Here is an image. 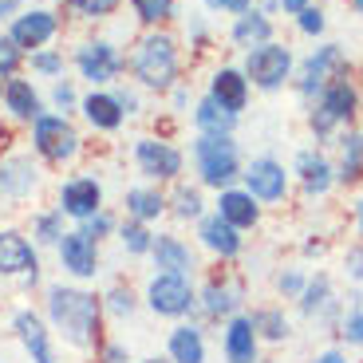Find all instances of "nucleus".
I'll return each mask as SVG.
<instances>
[{"instance_id": "nucleus-46", "label": "nucleus", "mask_w": 363, "mask_h": 363, "mask_svg": "<svg viewBox=\"0 0 363 363\" xmlns=\"http://www.w3.org/2000/svg\"><path fill=\"white\" fill-rule=\"evenodd\" d=\"M300 32H308V36H320V32H324V12L308 4V9L300 12Z\"/></svg>"}, {"instance_id": "nucleus-55", "label": "nucleus", "mask_w": 363, "mask_h": 363, "mask_svg": "<svg viewBox=\"0 0 363 363\" xmlns=\"http://www.w3.org/2000/svg\"><path fill=\"white\" fill-rule=\"evenodd\" d=\"M138 363H170V359H158V355H150V359H138Z\"/></svg>"}, {"instance_id": "nucleus-37", "label": "nucleus", "mask_w": 363, "mask_h": 363, "mask_svg": "<svg viewBox=\"0 0 363 363\" xmlns=\"http://www.w3.org/2000/svg\"><path fill=\"white\" fill-rule=\"evenodd\" d=\"M174 218L178 221H198L201 218V194L194 186H178L174 194Z\"/></svg>"}, {"instance_id": "nucleus-19", "label": "nucleus", "mask_w": 363, "mask_h": 363, "mask_svg": "<svg viewBox=\"0 0 363 363\" xmlns=\"http://www.w3.org/2000/svg\"><path fill=\"white\" fill-rule=\"evenodd\" d=\"M150 257H155L158 272H178V277H190L194 272V253L190 245L174 233H158L155 245H150Z\"/></svg>"}, {"instance_id": "nucleus-12", "label": "nucleus", "mask_w": 363, "mask_h": 363, "mask_svg": "<svg viewBox=\"0 0 363 363\" xmlns=\"http://www.w3.org/2000/svg\"><path fill=\"white\" fill-rule=\"evenodd\" d=\"M245 190L257 201H281L289 194V174L277 158H253L245 170Z\"/></svg>"}, {"instance_id": "nucleus-50", "label": "nucleus", "mask_w": 363, "mask_h": 363, "mask_svg": "<svg viewBox=\"0 0 363 363\" xmlns=\"http://www.w3.org/2000/svg\"><path fill=\"white\" fill-rule=\"evenodd\" d=\"M115 99H118V107H123V115H135V111H138V95H135V91H118Z\"/></svg>"}, {"instance_id": "nucleus-43", "label": "nucleus", "mask_w": 363, "mask_h": 363, "mask_svg": "<svg viewBox=\"0 0 363 363\" xmlns=\"http://www.w3.org/2000/svg\"><path fill=\"white\" fill-rule=\"evenodd\" d=\"M118 0H72V9L83 12V16H107V12H115Z\"/></svg>"}, {"instance_id": "nucleus-16", "label": "nucleus", "mask_w": 363, "mask_h": 363, "mask_svg": "<svg viewBox=\"0 0 363 363\" xmlns=\"http://www.w3.org/2000/svg\"><path fill=\"white\" fill-rule=\"evenodd\" d=\"M55 36V16L48 9H32V12H20L16 20H12V32H9V40L24 52V48H44L48 40Z\"/></svg>"}, {"instance_id": "nucleus-14", "label": "nucleus", "mask_w": 363, "mask_h": 363, "mask_svg": "<svg viewBox=\"0 0 363 363\" xmlns=\"http://www.w3.org/2000/svg\"><path fill=\"white\" fill-rule=\"evenodd\" d=\"M75 64H79L83 79L107 83V79H115V75L123 72V55H118L107 40H95V44H83L79 52H75Z\"/></svg>"}, {"instance_id": "nucleus-20", "label": "nucleus", "mask_w": 363, "mask_h": 363, "mask_svg": "<svg viewBox=\"0 0 363 363\" xmlns=\"http://www.w3.org/2000/svg\"><path fill=\"white\" fill-rule=\"evenodd\" d=\"M209 99L218 103V107H225L229 115L245 111V103H249V79H245V72H237V67H221V72L213 75Z\"/></svg>"}, {"instance_id": "nucleus-10", "label": "nucleus", "mask_w": 363, "mask_h": 363, "mask_svg": "<svg viewBox=\"0 0 363 363\" xmlns=\"http://www.w3.org/2000/svg\"><path fill=\"white\" fill-rule=\"evenodd\" d=\"M55 253H60V264H64V272H72V277H79V281L99 277V245H95L91 237H83L79 229H72V233L60 237Z\"/></svg>"}, {"instance_id": "nucleus-51", "label": "nucleus", "mask_w": 363, "mask_h": 363, "mask_svg": "<svg viewBox=\"0 0 363 363\" xmlns=\"http://www.w3.org/2000/svg\"><path fill=\"white\" fill-rule=\"evenodd\" d=\"M281 9H284V12H292V16H300V12L308 9V0H281Z\"/></svg>"}, {"instance_id": "nucleus-21", "label": "nucleus", "mask_w": 363, "mask_h": 363, "mask_svg": "<svg viewBox=\"0 0 363 363\" xmlns=\"http://www.w3.org/2000/svg\"><path fill=\"white\" fill-rule=\"evenodd\" d=\"M218 213L229 221L233 229H253L261 221V206L249 190H221L218 198Z\"/></svg>"}, {"instance_id": "nucleus-27", "label": "nucleus", "mask_w": 363, "mask_h": 363, "mask_svg": "<svg viewBox=\"0 0 363 363\" xmlns=\"http://www.w3.org/2000/svg\"><path fill=\"white\" fill-rule=\"evenodd\" d=\"M127 213L135 221H143V225H150V221H158L166 213V198L158 190L135 186V190H127Z\"/></svg>"}, {"instance_id": "nucleus-22", "label": "nucleus", "mask_w": 363, "mask_h": 363, "mask_svg": "<svg viewBox=\"0 0 363 363\" xmlns=\"http://www.w3.org/2000/svg\"><path fill=\"white\" fill-rule=\"evenodd\" d=\"M166 352H170V363H206V336L201 328L194 324H178L166 340Z\"/></svg>"}, {"instance_id": "nucleus-3", "label": "nucleus", "mask_w": 363, "mask_h": 363, "mask_svg": "<svg viewBox=\"0 0 363 363\" xmlns=\"http://www.w3.org/2000/svg\"><path fill=\"white\" fill-rule=\"evenodd\" d=\"M194 162L206 186L213 190H229V182L241 170V158H237V143L229 135H198L194 143Z\"/></svg>"}, {"instance_id": "nucleus-4", "label": "nucleus", "mask_w": 363, "mask_h": 363, "mask_svg": "<svg viewBox=\"0 0 363 363\" xmlns=\"http://www.w3.org/2000/svg\"><path fill=\"white\" fill-rule=\"evenodd\" d=\"M194 304H198V292H194L190 277H178V272H155L150 284H146V308L155 316L166 320H182L190 316Z\"/></svg>"}, {"instance_id": "nucleus-36", "label": "nucleus", "mask_w": 363, "mask_h": 363, "mask_svg": "<svg viewBox=\"0 0 363 363\" xmlns=\"http://www.w3.org/2000/svg\"><path fill=\"white\" fill-rule=\"evenodd\" d=\"M363 178V135H352L344 143V166H340V182H359Z\"/></svg>"}, {"instance_id": "nucleus-35", "label": "nucleus", "mask_w": 363, "mask_h": 363, "mask_svg": "<svg viewBox=\"0 0 363 363\" xmlns=\"http://www.w3.org/2000/svg\"><path fill=\"white\" fill-rule=\"evenodd\" d=\"M340 336H344L352 347H363V292L352 296V304H347L344 324H340Z\"/></svg>"}, {"instance_id": "nucleus-25", "label": "nucleus", "mask_w": 363, "mask_h": 363, "mask_svg": "<svg viewBox=\"0 0 363 363\" xmlns=\"http://www.w3.org/2000/svg\"><path fill=\"white\" fill-rule=\"evenodd\" d=\"M4 107L12 111V118H24V123H36L44 111H40V95L32 91V83L24 79H9L4 83Z\"/></svg>"}, {"instance_id": "nucleus-8", "label": "nucleus", "mask_w": 363, "mask_h": 363, "mask_svg": "<svg viewBox=\"0 0 363 363\" xmlns=\"http://www.w3.org/2000/svg\"><path fill=\"white\" fill-rule=\"evenodd\" d=\"M0 277H16L24 284H36L40 277L36 245L16 229H0Z\"/></svg>"}, {"instance_id": "nucleus-24", "label": "nucleus", "mask_w": 363, "mask_h": 363, "mask_svg": "<svg viewBox=\"0 0 363 363\" xmlns=\"http://www.w3.org/2000/svg\"><path fill=\"white\" fill-rule=\"evenodd\" d=\"M83 115H87L91 127H99V130H118L123 118H127L115 95H103V91H91L87 99H83Z\"/></svg>"}, {"instance_id": "nucleus-49", "label": "nucleus", "mask_w": 363, "mask_h": 363, "mask_svg": "<svg viewBox=\"0 0 363 363\" xmlns=\"http://www.w3.org/2000/svg\"><path fill=\"white\" fill-rule=\"evenodd\" d=\"M99 363H130V355H127V347H123V344H107V347H103V355H99Z\"/></svg>"}, {"instance_id": "nucleus-13", "label": "nucleus", "mask_w": 363, "mask_h": 363, "mask_svg": "<svg viewBox=\"0 0 363 363\" xmlns=\"http://www.w3.org/2000/svg\"><path fill=\"white\" fill-rule=\"evenodd\" d=\"M12 332H16V340L24 344V352H28L32 363H60L55 352H52V332H48V324L32 308H24V312L12 316Z\"/></svg>"}, {"instance_id": "nucleus-47", "label": "nucleus", "mask_w": 363, "mask_h": 363, "mask_svg": "<svg viewBox=\"0 0 363 363\" xmlns=\"http://www.w3.org/2000/svg\"><path fill=\"white\" fill-rule=\"evenodd\" d=\"M209 9H218V12H237V16H245L249 12V0H206Z\"/></svg>"}, {"instance_id": "nucleus-11", "label": "nucleus", "mask_w": 363, "mask_h": 363, "mask_svg": "<svg viewBox=\"0 0 363 363\" xmlns=\"http://www.w3.org/2000/svg\"><path fill=\"white\" fill-rule=\"evenodd\" d=\"M103 209V186L95 178H72L60 186V213L75 221H87Z\"/></svg>"}, {"instance_id": "nucleus-26", "label": "nucleus", "mask_w": 363, "mask_h": 363, "mask_svg": "<svg viewBox=\"0 0 363 363\" xmlns=\"http://www.w3.org/2000/svg\"><path fill=\"white\" fill-rule=\"evenodd\" d=\"M296 174H300V182H304L308 194H328V186H332V166H328V158L316 155V150H304V155L296 158Z\"/></svg>"}, {"instance_id": "nucleus-56", "label": "nucleus", "mask_w": 363, "mask_h": 363, "mask_svg": "<svg viewBox=\"0 0 363 363\" xmlns=\"http://www.w3.org/2000/svg\"><path fill=\"white\" fill-rule=\"evenodd\" d=\"M352 4H355V9H359V12H363V0H352Z\"/></svg>"}, {"instance_id": "nucleus-41", "label": "nucleus", "mask_w": 363, "mask_h": 363, "mask_svg": "<svg viewBox=\"0 0 363 363\" xmlns=\"http://www.w3.org/2000/svg\"><path fill=\"white\" fill-rule=\"evenodd\" d=\"M16 67H20V48L9 36H0V79L16 75Z\"/></svg>"}, {"instance_id": "nucleus-5", "label": "nucleus", "mask_w": 363, "mask_h": 363, "mask_svg": "<svg viewBox=\"0 0 363 363\" xmlns=\"http://www.w3.org/2000/svg\"><path fill=\"white\" fill-rule=\"evenodd\" d=\"M355 103H359V95H355V87L344 79V75H340V79H332V83H324L320 103H316V115H312V130L324 138V135H332L340 123H352Z\"/></svg>"}, {"instance_id": "nucleus-38", "label": "nucleus", "mask_w": 363, "mask_h": 363, "mask_svg": "<svg viewBox=\"0 0 363 363\" xmlns=\"http://www.w3.org/2000/svg\"><path fill=\"white\" fill-rule=\"evenodd\" d=\"M135 12L146 24H162L174 16V0H135Z\"/></svg>"}, {"instance_id": "nucleus-9", "label": "nucleus", "mask_w": 363, "mask_h": 363, "mask_svg": "<svg viewBox=\"0 0 363 363\" xmlns=\"http://www.w3.org/2000/svg\"><path fill=\"white\" fill-rule=\"evenodd\" d=\"M135 162L150 182H170L182 174V150L162 138H138L135 143Z\"/></svg>"}, {"instance_id": "nucleus-23", "label": "nucleus", "mask_w": 363, "mask_h": 363, "mask_svg": "<svg viewBox=\"0 0 363 363\" xmlns=\"http://www.w3.org/2000/svg\"><path fill=\"white\" fill-rule=\"evenodd\" d=\"M36 182H40V170L32 166V158H12V162L0 166V194H9L16 201L36 190Z\"/></svg>"}, {"instance_id": "nucleus-33", "label": "nucleus", "mask_w": 363, "mask_h": 363, "mask_svg": "<svg viewBox=\"0 0 363 363\" xmlns=\"http://www.w3.org/2000/svg\"><path fill=\"white\" fill-rule=\"evenodd\" d=\"M296 300H300V312H304V316H316L320 308L332 304V281H328V277H316V281L304 284V292H300Z\"/></svg>"}, {"instance_id": "nucleus-30", "label": "nucleus", "mask_w": 363, "mask_h": 363, "mask_svg": "<svg viewBox=\"0 0 363 363\" xmlns=\"http://www.w3.org/2000/svg\"><path fill=\"white\" fill-rule=\"evenodd\" d=\"M237 304H241V292L229 289V284H206L201 289V308L209 312V316H237Z\"/></svg>"}, {"instance_id": "nucleus-28", "label": "nucleus", "mask_w": 363, "mask_h": 363, "mask_svg": "<svg viewBox=\"0 0 363 363\" xmlns=\"http://www.w3.org/2000/svg\"><path fill=\"white\" fill-rule=\"evenodd\" d=\"M233 40L241 48H261L272 40V24L264 20V12H245V16H237V24H233Z\"/></svg>"}, {"instance_id": "nucleus-31", "label": "nucleus", "mask_w": 363, "mask_h": 363, "mask_svg": "<svg viewBox=\"0 0 363 363\" xmlns=\"http://www.w3.org/2000/svg\"><path fill=\"white\" fill-rule=\"evenodd\" d=\"M249 320H253V328H257V340H269V344L289 340V320H284L281 308H257Z\"/></svg>"}, {"instance_id": "nucleus-1", "label": "nucleus", "mask_w": 363, "mask_h": 363, "mask_svg": "<svg viewBox=\"0 0 363 363\" xmlns=\"http://www.w3.org/2000/svg\"><path fill=\"white\" fill-rule=\"evenodd\" d=\"M48 320H52V328L64 336V344L87 352V347H95V340H99L103 300L83 292V289H72V284H52V289H48Z\"/></svg>"}, {"instance_id": "nucleus-17", "label": "nucleus", "mask_w": 363, "mask_h": 363, "mask_svg": "<svg viewBox=\"0 0 363 363\" xmlns=\"http://www.w3.org/2000/svg\"><path fill=\"white\" fill-rule=\"evenodd\" d=\"M344 75V52L336 44L320 48L312 55L308 64H304V75H300V95H312V91H324V83L340 79Z\"/></svg>"}, {"instance_id": "nucleus-40", "label": "nucleus", "mask_w": 363, "mask_h": 363, "mask_svg": "<svg viewBox=\"0 0 363 363\" xmlns=\"http://www.w3.org/2000/svg\"><path fill=\"white\" fill-rule=\"evenodd\" d=\"M111 229H115V221H111V213H107V209H99V213H95V218L79 221V233H83V237H91V241H95V245H99V241H103V237L111 233Z\"/></svg>"}, {"instance_id": "nucleus-15", "label": "nucleus", "mask_w": 363, "mask_h": 363, "mask_svg": "<svg viewBox=\"0 0 363 363\" xmlns=\"http://www.w3.org/2000/svg\"><path fill=\"white\" fill-rule=\"evenodd\" d=\"M257 347H261V340H257V328L249 316H229L225 332H221V352H225V363H257Z\"/></svg>"}, {"instance_id": "nucleus-2", "label": "nucleus", "mask_w": 363, "mask_h": 363, "mask_svg": "<svg viewBox=\"0 0 363 363\" xmlns=\"http://www.w3.org/2000/svg\"><path fill=\"white\" fill-rule=\"evenodd\" d=\"M135 75L143 87L150 91H170L174 79H178V48L166 32H155L146 36L135 52Z\"/></svg>"}, {"instance_id": "nucleus-18", "label": "nucleus", "mask_w": 363, "mask_h": 363, "mask_svg": "<svg viewBox=\"0 0 363 363\" xmlns=\"http://www.w3.org/2000/svg\"><path fill=\"white\" fill-rule=\"evenodd\" d=\"M198 237H201V245L209 249V253H218V257H237L241 253V229H233L221 213H209V218H198Z\"/></svg>"}, {"instance_id": "nucleus-6", "label": "nucleus", "mask_w": 363, "mask_h": 363, "mask_svg": "<svg viewBox=\"0 0 363 363\" xmlns=\"http://www.w3.org/2000/svg\"><path fill=\"white\" fill-rule=\"evenodd\" d=\"M32 146L48 162H72L79 155V135L64 115H40L32 127Z\"/></svg>"}, {"instance_id": "nucleus-53", "label": "nucleus", "mask_w": 363, "mask_h": 363, "mask_svg": "<svg viewBox=\"0 0 363 363\" xmlns=\"http://www.w3.org/2000/svg\"><path fill=\"white\" fill-rule=\"evenodd\" d=\"M9 12H16V0H0V20L9 16Z\"/></svg>"}, {"instance_id": "nucleus-32", "label": "nucleus", "mask_w": 363, "mask_h": 363, "mask_svg": "<svg viewBox=\"0 0 363 363\" xmlns=\"http://www.w3.org/2000/svg\"><path fill=\"white\" fill-rule=\"evenodd\" d=\"M118 245L127 249L130 257H146L150 253V245H155V233H150V229L143 225V221H123V225H118Z\"/></svg>"}, {"instance_id": "nucleus-48", "label": "nucleus", "mask_w": 363, "mask_h": 363, "mask_svg": "<svg viewBox=\"0 0 363 363\" xmlns=\"http://www.w3.org/2000/svg\"><path fill=\"white\" fill-rule=\"evenodd\" d=\"M52 99H55V107H60V111H67V107L75 103V91H72V83H55Z\"/></svg>"}, {"instance_id": "nucleus-54", "label": "nucleus", "mask_w": 363, "mask_h": 363, "mask_svg": "<svg viewBox=\"0 0 363 363\" xmlns=\"http://www.w3.org/2000/svg\"><path fill=\"white\" fill-rule=\"evenodd\" d=\"M355 218H359V233H363V201L355 206Z\"/></svg>"}, {"instance_id": "nucleus-34", "label": "nucleus", "mask_w": 363, "mask_h": 363, "mask_svg": "<svg viewBox=\"0 0 363 363\" xmlns=\"http://www.w3.org/2000/svg\"><path fill=\"white\" fill-rule=\"evenodd\" d=\"M64 213L60 209H52V213H40L36 221H32V237H36L40 245H60V237H64Z\"/></svg>"}, {"instance_id": "nucleus-29", "label": "nucleus", "mask_w": 363, "mask_h": 363, "mask_svg": "<svg viewBox=\"0 0 363 363\" xmlns=\"http://www.w3.org/2000/svg\"><path fill=\"white\" fill-rule=\"evenodd\" d=\"M194 123H198L201 135H229L237 123V115H229L225 107H218L213 99H201L198 111H194Z\"/></svg>"}, {"instance_id": "nucleus-44", "label": "nucleus", "mask_w": 363, "mask_h": 363, "mask_svg": "<svg viewBox=\"0 0 363 363\" xmlns=\"http://www.w3.org/2000/svg\"><path fill=\"white\" fill-rule=\"evenodd\" d=\"M304 272H296V269H289V272H281V277H277V289L284 292V296H300V292H304Z\"/></svg>"}, {"instance_id": "nucleus-7", "label": "nucleus", "mask_w": 363, "mask_h": 363, "mask_svg": "<svg viewBox=\"0 0 363 363\" xmlns=\"http://www.w3.org/2000/svg\"><path fill=\"white\" fill-rule=\"evenodd\" d=\"M292 72V52L284 44H261V48H249V60H245V79H253L261 91H277Z\"/></svg>"}, {"instance_id": "nucleus-39", "label": "nucleus", "mask_w": 363, "mask_h": 363, "mask_svg": "<svg viewBox=\"0 0 363 363\" xmlns=\"http://www.w3.org/2000/svg\"><path fill=\"white\" fill-rule=\"evenodd\" d=\"M103 300H107V308L115 312V316H135V308H138L135 292H130L127 284H115V289H111Z\"/></svg>"}, {"instance_id": "nucleus-52", "label": "nucleus", "mask_w": 363, "mask_h": 363, "mask_svg": "<svg viewBox=\"0 0 363 363\" xmlns=\"http://www.w3.org/2000/svg\"><path fill=\"white\" fill-rule=\"evenodd\" d=\"M312 363H344V352H336V347H332V352H324L320 359H312Z\"/></svg>"}, {"instance_id": "nucleus-45", "label": "nucleus", "mask_w": 363, "mask_h": 363, "mask_svg": "<svg viewBox=\"0 0 363 363\" xmlns=\"http://www.w3.org/2000/svg\"><path fill=\"white\" fill-rule=\"evenodd\" d=\"M344 272L352 277V281L363 284V245H352V249L344 253Z\"/></svg>"}, {"instance_id": "nucleus-42", "label": "nucleus", "mask_w": 363, "mask_h": 363, "mask_svg": "<svg viewBox=\"0 0 363 363\" xmlns=\"http://www.w3.org/2000/svg\"><path fill=\"white\" fill-rule=\"evenodd\" d=\"M32 67L40 75H64V55L60 52H36L32 55Z\"/></svg>"}]
</instances>
